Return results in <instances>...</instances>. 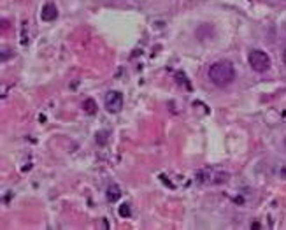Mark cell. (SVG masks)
Masks as SVG:
<instances>
[{
  "label": "cell",
  "instance_id": "5b68a950",
  "mask_svg": "<svg viewBox=\"0 0 286 230\" xmlns=\"http://www.w3.org/2000/svg\"><path fill=\"white\" fill-rule=\"evenodd\" d=\"M58 18V7L53 2H48V4L42 7V19L44 21H53Z\"/></svg>",
  "mask_w": 286,
  "mask_h": 230
},
{
  "label": "cell",
  "instance_id": "7a4b0ae2",
  "mask_svg": "<svg viewBox=\"0 0 286 230\" xmlns=\"http://www.w3.org/2000/svg\"><path fill=\"white\" fill-rule=\"evenodd\" d=\"M248 60H249L251 69L255 72H267L268 69H270V58H268V55L265 53V51H262V49H253V51H249Z\"/></svg>",
  "mask_w": 286,
  "mask_h": 230
},
{
  "label": "cell",
  "instance_id": "8992f818",
  "mask_svg": "<svg viewBox=\"0 0 286 230\" xmlns=\"http://www.w3.org/2000/svg\"><path fill=\"white\" fill-rule=\"evenodd\" d=\"M106 197H107L109 202H118V199L121 197V190H119V186L114 185V183H111V185L106 188Z\"/></svg>",
  "mask_w": 286,
  "mask_h": 230
},
{
  "label": "cell",
  "instance_id": "3957f363",
  "mask_svg": "<svg viewBox=\"0 0 286 230\" xmlns=\"http://www.w3.org/2000/svg\"><path fill=\"white\" fill-rule=\"evenodd\" d=\"M104 106H106L107 113L118 115L119 111L123 109V93L114 92V90L107 92L106 97H104Z\"/></svg>",
  "mask_w": 286,
  "mask_h": 230
},
{
  "label": "cell",
  "instance_id": "6da1fadb",
  "mask_svg": "<svg viewBox=\"0 0 286 230\" xmlns=\"http://www.w3.org/2000/svg\"><path fill=\"white\" fill-rule=\"evenodd\" d=\"M209 79L216 86H227L235 79V69H233L232 62L229 60H220V62H214L209 67Z\"/></svg>",
  "mask_w": 286,
  "mask_h": 230
},
{
  "label": "cell",
  "instance_id": "9c48e42d",
  "mask_svg": "<svg viewBox=\"0 0 286 230\" xmlns=\"http://www.w3.org/2000/svg\"><path fill=\"white\" fill-rule=\"evenodd\" d=\"M119 214L123 218H128L130 216V208H128V204H123L121 208H119Z\"/></svg>",
  "mask_w": 286,
  "mask_h": 230
},
{
  "label": "cell",
  "instance_id": "30bf717a",
  "mask_svg": "<svg viewBox=\"0 0 286 230\" xmlns=\"http://www.w3.org/2000/svg\"><path fill=\"white\" fill-rule=\"evenodd\" d=\"M283 62H285V65H286V48H285V51H283Z\"/></svg>",
  "mask_w": 286,
  "mask_h": 230
},
{
  "label": "cell",
  "instance_id": "ba28073f",
  "mask_svg": "<svg viewBox=\"0 0 286 230\" xmlns=\"http://www.w3.org/2000/svg\"><path fill=\"white\" fill-rule=\"evenodd\" d=\"M83 109H84V113H88V115H95V113H97V104H95L93 98H86V100L83 102Z\"/></svg>",
  "mask_w": 286,
  "mask_h": 230
},
{
  "label": "cell",
  "instance_id": "277c9868",
  "mask_svg": "<svg viewBox=\"0 0 286 230\" xmlns=\"http://www.w3.org/2000/svg\"><path fill=\"white\" fill-rule=\"evenodd\" d=\"M197 179L200 183H207V185H221L229 179V174H225L223 171H202L198 172Z\"/></svg>",
  "mask_w": 286,
  "mask_h": 230
},
{
  "label": "cell",
  "instance_id": "52a82bcc",
  "mask_svg": "<svg viewBox=\"0 0 286 230\" xmlns=\"http://www.w3.org/2000/svg\"><path fill=\"white\" fill-rule=\"evenodd\" d=\"M174 79L177 81V83L183 86V88L186 90H191V84H190V79L185 76V72H176V76H174Z\"/></svg>",
  "mask_w": 286,
  "mask_h": 230
}]
</instances>
